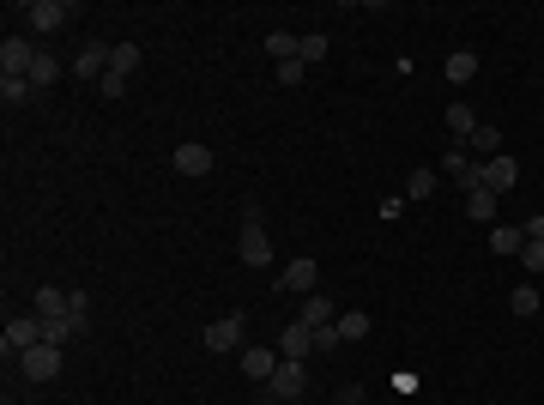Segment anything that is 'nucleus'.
<instances>
[{
	"mask_svg": "<svg viewBox=\"0 0 544 405\" xmlns=\"http://www.w3.org/2000/svg\"><path fill=\"white\" fill-rule=\"evenodd\" d=\"M31 345H42V315L37 308H31V315H13L6 333H0V351H6V357H24Z\"/></svg>",
	"mask_w": 544,
	"mask_h": 405,
	"instance_id": "f257e3e1",
	"label": "nucleus"
},
{
	"mask_svg": "<svg viewBox=\"0 0 544 405\" xmlns=\"http://www.w3.org/2000/svg\"><path fill=\"white\" fill-rule=\"evenodd\" d=\"M73 13H79L73 0H31V6H24V19H31V37H49V31H60V24L73 19Z\"/></svg>",
	"mask_w": 544,
	"mask_h": 405,
	"instance_id": "f03ea898",
	"label": "nucleus"
},
{
	"mask_svg": "<svg viewBox=\"0 0 544 405\" xmlns=\"http://www.w3.org/2000/svg\"><path fill=\"white\" fill-rule=\"evenodd\" d=\"M302 387H309V369H302L297 357H279V369H272L266 393H272L279 405H290V400H302Z\"/></svg>",
	"mask_w": 544,
	"mask_h": 405,
	"instance_id": "7ed1b4c3",
	"label": "nucleus"
},
{
	"mask_svg": "<svg viewBox=\"0 0 544 405\" xmlns=\"http://www.w3.org/2000/svg\"><path fill=\"white\" fill-rule=\"evenodd\" d=\"M236 254H242V266H254V272L272 261V243H266V230H261V218H254V206H248V224H242V236H236Z\"/></svg>",
	"mask_w": 544,
	"mask_h": 405,
	"instance_id": "20e7f679",
	"label": "nucleus"
},
{
	"mask_svg": "<svg viewBox=\"0 0 544 405\" xmlns=\"http://www.w3.org/2000/svg\"><path fill=\"white\" fill-rule=\"evenodd\" d=\"M478 188H490L496 200H503V194H514V188H521V163H514V158H490V163H478Z\"/></svg>",
	"mask_w": 544,
	"mask_h": 405,
	"instance_id": "39448f33",
	"label": "nucleus"
},
{
	"mask_svg": "<svg viewBox=\"0 0 544 405\" xmlns=\"http://www.w3.org/2000/svg\"><path fill=\"white\" fill-rule=\"evenodd\" d=\"M19 369L31 375V382H55L60 375V345H31V351L19 357Z\"/></svg>",
	"mask_w": 544,
	"mask_h": 405,
	"instance_id": "423d86ee",
	"label": "nucleus"
},
{
	"mask_svg": "<svg viewBox=\"0 0 544 405\" xmlns=\"http://www.w3.org/2000/svg\"><path fill=\"white\" fill-rule=\"evenodd\" d=\"M236 369L248 382H272V369H279V351H261V345H242L236 351Z\"/></svg>",
	"mask_w": 544,
	"mask_h": 405,
	"instance_id": "0eeeda50",
	"label": "nucleus"
},
{
	"mask_svg": "<svg viewBox=\"0 0 544 405\" xmlns=\"http://www.w3.org/2000/svg\"><path fill=\"white\" fill-rule=\"evenodd\" d=\"M31 61H37V42H31V37H6V42H0V73H19V79H24Z\"/></svg>",
	"mask_w": 544,
	"mask_h": 405,
	"instance_id": "6e6552de",
	"label": "nucleus"
},
{
	"mask_svg": "<svg viewBox=\"0 0 544 405\" xmlns=\"http://www.w3.org/2000/svg\"><path fill=\"white\" fill-rule=\"evenodd\" d=\"M109 55H115L109 42H85L79 55H73V79H103L109 73Z\"/></svg>",
	"mask_w": 544,
	"mask_h": 405,
	"instance_id": "1a4fd4ad",
	"label": "nucleus"
},
{
	"mask_svg": "<svg viewBox=\"0 0 544 405\" xmlns=\"http://www.w3.org/2000/svg\"><path fill=\"white\" fill-rule=\"evenodd\" d=\"M181 170V176H212V145H200V140H188V145H176V158H170Z\"/></svg>",
	"mask_w": 544,
	"mask_h": 405,
	"instance_id": "9d476101",
	"label": "nucleus"
},
{
	"mask_svg": "<svg viewBox=\"0 0 544 405\" xmlns=\"http://www.w3.org/2000/svg\"><path fill=\"white\" fill-rule=\"evenodd\" d=\"M206 351H242V315H218L206 327Z\"/></svg>",
	"mask_w": 544,
	"mask_h": 405,
	"instance_id": "9b49d317",
	"label": "nucleus"
},
{
	"mask_svg": "<svg viewBox=\"0 0 544 405\" xmlns=\"http://www.w3.org/2000/svg\"><path fill=\"white\" fill-rule=\"evenodd\" d=\"M447 182L460 188V194H472V188H478V163H472V152H466V145H454V152H447Z\"/></svg>",
	"mask_w": 544,
	"mask_h": 405,
	"instance_id": "f8f14e48",
	"label": "nucleus"
},
{
	"mask_svg": "<svg viewBox=\"0 0 544 405\" xmlns=\"http://www.w3.org/2000/svg\"><path fill=\"white\" fill-rule=\"evenodd\" d=\"M333 321H339V303L327 290H309L302 297V327H333Z\"/></svg>",
	"mask_w": 544,
	"mask_h": 405,
	"instance_id": "ddd939ff",
	"label": "nucleus"
},
{
	"mask_svg": "<svg viewBox=\"0 0 544 405\" xmlns=\"http://www.w3.org/2000/svg\"><path fill=\"white\" fill-rule=\"evenodd\" d=\"M309 351H315V327L290 321V327H284V333H279V357H297V364H302Z\"/></svg>",
	"mask_w": 544,
	"mask_h": 405,
	"instance_id": "4468645a",
	"label": "nucleus"
},
{
	"mask_svg": "<svg viewBox=\"0 0 544 405\" xmlns=\"http://www.w3.org/2000/svg\"><path fill=\"white\" fill-rule=\"evenodd\" d=\"M521 248H526V230H521V224H490V254L514 261Z\"/></svg>",
	"mask_w": 544,
	"mask_h": 405,
	"instance_id": "2eb2a0df",
	"label": "nucleus"
},
{
	"mask_svg": "<svg viewBox=\"0 0 544 405\" xmlns=\"http://www.w3.org/2000/svg\"><path fill=\"white\" fill-rule=\"evenodd\" d=\"M472 158H503V133H496V122H478L472 127V140H460Z\"/></svg>",
	"mask_w": 544,
	"mask_h": 405,
	"instance_id": "dca6fc26",
	"label": "nucleus"
},
{
	"mask_svg": "<svg viewBox=\"0 0 544 405\" xmlns=\"http://www.w3.org/2000/svg\"><path fill=\"white\" fill-rule=\"evenodd\" d=\"M315 279H321V266H315V261H290V266L279 272V284H284V290H302V297L315 290Z\"/></svg>",
	"mask_w": 544,
	"mask_h": 405,
	"instance_id": "f3484780",
	"label": "nucleus"
},
{
	"mask_svg": "<svg viewBox=\"0 0 544 405\" xmlns=\"http://www.w3.org/2000/svg\"><path fill=\"white\" fill-rule=\"evenodd\" d=\"M0 103H6V109H19V103H37V85L19 79V73H0Z\"/></svg>",
	"mask_w": 544,
	"mask_h": 405,
	"instance_id": "a211bd4d",
	"label": "nucleus"
},
{
	"mask_svg": "<svg viewBox=\"0 0 544 405\" xmlns=\"http://www.w3.org/2000/svg\"><path fill=\"white\" fill-rule=\"evenodd\" d=\"M333 327H339V339H345V345H357V339H369V333H375V321H369L363 308H345Z\"/></svg>",
	"mask_w": 544,
	"mask_h": 405,
	"instance_id": "6ab92c4d",
	"label": "nucleus"
},
{
	"mask_svg": "<svg viewBox=\"0 0 544 405\" xmlns=\"http://www.w3.org/2000/svg\"><path fill=\"white\" fill-rule=\"evenodd\" d=\"M24 79L37 85V97H42V91H49V85L60 79V61H55V55H49V49H37V61H31V73H24Z\"/></svg>",
	"mask_w": 544,
	"mask_h": 405,
	"instance_id": "aec40b11",
	"label": "nucleus"
},
{
	"mask_svg": "<svg viewBox=\"0 0 544 405\" xmlns=\"http://www.w3.org/2000/svg\"><path fill=\"white\" fill-rule=\"evenodd\" d=\"M266 55H272V61H302V37H290V31H272V37H266Z\"/></svg>",
	"mask_w": 544,
	"mask_h": 405,
	"instance_id": "412c9836",
	"label": "nucleus"
},
{
	"mask_svg": "<svg viewBox=\"0 0 544 405\" xmlns=\"http://www.w3.org/2000/svg\"><path fill=\"white\" fill-rule=\"evenodd\" d=\"M140 42H115V55H109V73H121V79H134V73H140Z\"/></svg>",
	"mask_w": 544,
	"mask_h": 405,
	"instance_id": "4be33fe9",
	"label": "nucleus"
},
{
	"mask_svg": "<svg viewBox=\"0 0 544 405\" xmlns=\"http://www.w3.org/2000/svg\"><path fill=\"white\" fill-rule=\"evenodd\" d=\"M508 315L532 321V315H539V290H532V284H514V290H508Z\"/></svg>",
	"mask_w": 544,
	"mask_h": 405,
	"instance_id": "5701e85b",
	"label": "nucleus"
},
{
	"mask_svg": "<svg viewBox=\"0 0 544 405\" xmlns=\"http://www.w3.org/2000/svg\"><path fill=\"white\" fill-rule=\"evenodd\" d=\"M447 79H454V85L478 79V55H472V49H454V55H447Z\"/></svg>",
	"mask_w": 544,
	"mask_h": 405,
	"instance_id": "b1692460",
	"label": "nucleus"
},
{
	"mask_svg": "<svg viewBox=\"0 0 544 405\" xmlns=\"http://www.w3.org/2000/svg\"><path fill=\"white\" fill-rule=\"evenodd\" d=\"M466 212L478 224H496V194H490V188H472V194H466Z\"/></svg>",
	"mask_w": 544,
	"mask_h": 405,
	"instance_id": "393cba45",
	"label": "nucleus"
},
{
	"mask_svg": "<svg viewBox=\"0 0 544 405\" xmlns=\"http://www.w3.org/2000/svg\"><path fill=\"white\" fill-rule=\"evenodd\" d=\"M67 327H73V333L91 327V297H85V290H67Z\"/></svg>",
	"mask_w": 544,
	"mask_h": 405,
	"instance_id": "a878e982",
	"label": "nucleus"
},
{
	"mask_svg": "<svg viewBox=\"0 0 544 405\" xmlns=\"http://www.w3.org/2000/svg\"><path fill=\"white\" fill-rule=\"evenodd\" d=\"M447 127H454L460 140H472V127H478V109H472V103H447Z\"/></svg>",
	"mask_w": 544,
	"mask_h": 405,
	"instance_id": "bb28decb",
	"label": "nucleus"
},
{
	"mask_svg": "<svg viewBox=\"0 0 544 405\" xmlns=\"http://www.w3.org/2000/svg\"><path fill=\"white\" fill-rule=\"evenodd\" d=\"M436 194V170H411V182H405V200H429Z\"/></svg>",
	"mask_w": 544,
	"mask_h": 405,
	"instance_id": "cd10ccee",
	"label": "nucleus"
},
{
	"mask_svg": "<svg viewBox=\"0 0 544 405\" xmlns=\"http://www.w3.org/2000/svg\"><path fill=\"white\" fill-rule=\"evenodd\" d=\"M37 315H49V321H55V315H67V297H60L55 284H42V290H37Z\"/></svg>",
	"mask_w": 544,
	"mask_h": 405,
	"instance_id": "c85d7f7f",
	"label": "nucleus"
},
{
	"mask_svg": "<svg viewBox=\"0 0 544 405\" xmlns=\"http://www.w3.org/2000/svg\"><path fill=\"white\" fill-rule=\"evenodd\" d=\"M327 49H333L327 31H309V37H302V61H327Z\"/></svg>",
	"mask_w": 544,
	"mask_h": 405,
	"instance_id": "c756f323",
	"label": "nucleus"
},
{
	"mask_svg": "<svg viewBox=\"0 0 544 405\" xmlns=\"http://www.w3.org/2000/svg\"><path fill=\"white\" fill-rule=\"evenodd\" d=\"M514 261H521V272H544V243H526Z\"/></svg>",
	"mask_w": 544,
	"mask_h": 405,
	"instance_id": "7c9ffc66",
	"label": "nucleus"
},
{
	"mask_svg": "<svg viewBox=\"0 0 544 405\" xmlns=\"http://www.w3.org/2000/svg\"><path fill=\"white\" fill-rule=\"evenodd\" d=\"M339 327H315V351H339Z\"/></svg>",
	"mask_w": 544,
	"mask_h": 405,
	"instance_id": "2f4dec72",
	"label": "nucleus"
},
{
	"mask_svg": "<svg viewBox=\"0 0 544 405\" xmlns=\"http://www.w3.org/2000/svg\"><path fill=\"white\" fill-rule=\"evenodd\" d=\"M97 91H103V97H109V103H115L121 91H127V79H121V73H103V79H97Z\"/></svg>",
	"mask_w": 544,
	"mask_h": 405,
	"instance_id": "473e14b6",
	"label": "nucleus"
},
{
	"mask_svg": "<svg viewBox=\"0 0 544 405\" xmlns=\"http://www.w3.org/2000/svg\"><path fill=\"white\" fill-rule=\"evenodd\" d=\"M302 73H309V61H284L279 67V85H302Z\"/></svg>",
	"mask_w": 544,
	"mask_h": 405,
	"instance_id": "72a5a7b5",
	"label": "nucleus"
},
{
	"mask_svg": "<svg viewBox=\"0 0 544 405\" xmlns=\"http://www.w3.org/2000/svg\"><path fill=\"white\" fill-rule=\"evenodd\" d=\"M521 230H526V243H544V212H532V218H526Z\"/></svg>",
	"mask_w": 544,
	"mask_h": 405,
	"instance_id": "f704fd0d",
	"label": "nucleus"
},
{
	"mask_svg": "<svg viewBox=\"0 0 544 405\" xmlns=\"http://www.w3.org/2000/svg\"><path fill=\"white\" fill-rule=\"evenodd\" d=\"M333 405H363V387H345V393H333Z\"/></svg>",
	"mask_w": 544,
	"mask_h": 405,
	"instance_id": "c9c22d12",
	"label": "nucleus"
}]
</instances>
